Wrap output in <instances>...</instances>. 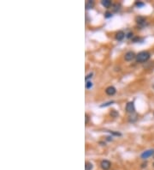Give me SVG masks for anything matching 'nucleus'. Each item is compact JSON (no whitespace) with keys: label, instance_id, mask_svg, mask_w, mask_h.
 <instances>
[{"label":"nucleus","instance_id":"obj_1","mask_svg":"<svg viewBox=\"0 0 154 170\" xmlns=\"http://www.w3.org/2000/svg\"><path fill=\"white\" fill-rule=\"evenodd\" d=\"M151 57V54L146 51H143L140 52L136 55V61L138 63H144V62L147 61Z\"/></svg>","mask_w":154,"mask_h":170},{"label":"nucleus","instance_id":"obj_2","mask_svg":"<svg viewBox=\"0 0 154 170\" xmlns=\"http://www.w3.org/2000/svg\"><path fill=\"white\" fill-rule=\"evenodd\" d=\"M100 167L103 170H109L111 167V163L108 160H103L100 163Z\"/></svg>","mask_w":154,"mask_h":170},{"label":"nucleus","instance_id":"obj_3","mask_svg":"<svg viewBox=\"0 0 154 170\" xmlns=\"http://www.w3.org/2000/svg\"><path fill=\"white\" fill-rule=\"evenodd\" d=\"M126 111L128 113H134V111H135V108H134V104L133 102H128V104L126 105Z\"/></svg>","mask_w":154,"mask_h":170},{"label":"nucleus","instance_id":"obj_4","mask_svg":"<svg viewBox=\"0 0 154 170\" xmlns=\"http://www.w3.org/2000/svg\"><path fill=\"white\" fill-rule=\"evenodd\" d=\"M154 154V150H146V151H144L142 154H141V158L142 159H147L148 157L152 156Z\"/></svg>","mask_w":154,"mask_h":170},{"label":"nucleus","instance_id":"obj_5","mask_svg":"<svg viewBox=\"0 0 154 170\" xmlns=\"http://www.w3.org/2000/svg\"><path fill=\"white\" fill-rule=\"evenodd\" d=\"M136 22H137L140 26H141V27H144V26H146V19L142 17H138L137 18H136Z\"/></svg>","mask_w":154,"mask_h":170},{"label":"nucleus","instance_id":"obj_6","mask_svg":"<svg viewBox=\"0 0 154 170\" xmlns=\"http://www.w3.org/2000/svg\"><path fill=\"white\" fill-rule=\"evenodd\" d=\"M134 58H136V56H135V54H134V52H128L125 54V60H127V61H131V60H133Z\"/></svg>","mask_w":154,"mask_h":170},{"label":"nucleus","instance_id":"obj_7","mask_svg":"<svg viewBox=\"0 0 154 170\" xmlns=\"http://www.w3.org/2000/svg\"><path fill=\"white\" fill-rule=\"evenodd\" d=\"M105 92H106V94H107L108 95H115V94H116V90L113 86H110L105 89Z\"/></svg>","mask_w":154,"mask_h":170},{"label":"nucleus","instance_id":"obj_8","mask_svg":"<svg viewBox=\"0 0 154 170\" xmlns=\"http://www.w3.org/2000/svg\"><path fill=\"white\" fill-rule=\"evenodd\" d=\"M125 37V34L123 31H118L116 34V39L117 40H123Z\"/></svg>","mask_w":154,"mask_h":170},{"label":"nucleus","instance_id":"obj_9","mask_svg":"<svg viewBox=\"0 0 154 170\" xmlns=\"http://www.w3.org/2000/svg\"><path fill=\"white\" fill-rule=\"evenodd\" d=\"M101 3L104 7H105V8H109V7L111 5V1H110V0H102Z\"/></svg>","mask_w":154,"mask_h":170},{"label":"nucleus","instance_id":"obj_10","mask_svg":"<svg viewBox=\"0 0 154 170\" xmlns=\"http://www.w3.org/2000/svg\"><path fill=\"white\" fill-rule=\"evenodd\" d=\"M93 168V163H91L90 162H86L85 163V170H92Z\"/></svg>","mask_w":154,"mask_h":170},{"label":"nucleus","instance_id":"obj_11","mask_svg":"<svg viewBox=\"0 0 154 170\" xmlns=\"http://www.w3.org/2000/svg\"><path fill=\"white\" fill-rule=\"evenodd\" d=\"M93 7V1H88L86 3V10H89V9H92Z\"/></svg>","mask_w":154,"mask_h":170},{"label":"nucleus","instance_id":"obj_12","mask_svg":"<svg viewBox=\"0 0 154 170\" xmlns=\"http://www.w3.org/2000/svg\"><path fill=\"white\" fill-rule=\"evenodd\" d=\"M135 5L137 7H139V8H140V7H143L145 5L144 3H142V2H140V1H137L135 2Z\"/></svg>","mask_w":154,"mask_h":170},{"label":"nucleus","instance_id":"obj_13","mask_svg":"<svg viewBox=\"0 0 154 170\" xmlns=\"http://www.w3.org/2000/svg\"><path fill=\"white\" fill-rule=\"evenodd\" d=\"M119 10H120V4H118V3L114 4V9H113V10L116 12V11H118Z\"/></svg>","mask_w":154,"mask_h":170},{"label":"nucleus","instance_id":"obj_14","mask_svg":"<svg viewBox=\"0 0 154 170\" xmlns=\"http://www.w3.org/2000/svg\"><path fill=\"white\" fill-rule=\"evenodd\" d=\"M92 87H93V83H92L91 81H89V82H86V88H91Z\"/></svg>","mask_w":154,"mask_h":170},{"label":"nucleus","instance_id":"obj_15","mask_svg":"<svg viewBox=\"0 0 154 170\" xmlns=\"http://www.w3.org/2000/svg\"><path fill=\"white\" fill-rule=\"evenodd\" d=\"M110 133L112 134V135H114V136H122V134L120 133V132H113V131H111V132H110Z\"/></svg>","mask_w":154,"mask_h":170},{"label":"nucleus","instance_id":"obj_16","mask_svg":"<svg viewBox=\"0 0 154 170\" xmlns=\"http://www.w3.org/2000/svg\"><path fill=\"white\" fill-rule=\"evenodd\" d=\"M112 103H114V102H113V101H112V102H106V103H104V104H103V105L100 106V107H107V106H110V105H111V104H112Z\"/></svg>","mask_w":154,"mask_h":170},{"label":"nucleus","instance_id":"obj_17","mask_svg":"<svg viewBox=\"0 0 154 170\" xmlns=\"http://www.w3.org/2000/svg\"><path fill=\"white\" fill-rule=\"evenodd\" d=\"M104 17H105L106 18H110V17H112V14H111V12L107 11V12H105V14H104Z\"/></svg>","mask_w":154,"mask_h":170},{"label":"nucleus","instance_id":"obj_18","mask_svg":"<svg viewBox=\"0 0 154 170\" xmlns=\"http://www.w3.org/2000/svg\"><path fill=\"white\" fill-rule=\"evenodd\" d=\"M111 116H113V117H116L118 115V113L116 112V110H112L111 112Z\"/></svg>","mask_w":154,"mask_h":170},{"label":"nucleus","instance_id":"obj_19","mask_svg":"<svg viewBox=\"0 0 154 170\" xmlns=\"http://www.w3.org/2000/svg\"><path fill=\"white\" fill-rule=\"evenodd\" d=\"M92 76H93V73H90V74H88V75L86 76V77H85V80H86V81H87V80H88V79H89V78H91V77H92Z\"/></svg>","mask_w":154,"mask_h":170},{"label":"nucleus","instance_id":"obj_20","mask_svg":"<svg viewBox=\"0 0 154 170\" xmlns=\"http://www.w3.org/2000/svg\"><path fill=\"white\" fill-rule=\"evenodd\" d=\"M132 35H133V33H131V32H130V33H128V34H127V37H128V38H131V36H132Z\"/></svg>","mask_w":154,"mask_h":170},{"label":"nucleus","instance_id":"obj_21","mask_svg":"<svg viewBox=\"0 0 154 170\" xmlns=\"http://www.w3.org/2000/svg\"><path fill=\"white\" fill-rule=\"evenodd\" d=\"M106 139H107L108 141H111V140H112V137H106Z\"/></svg>","mask_w":154,"mask_h":170},{"label":"nucleus","instance_id":"obj_22","mask_svg":"<svg viewBox=\"0 0 154 170\" xmlns=\"http://www.w3.org/2000/svg\"><path fill=\"white\" fill-rule=\"evenodd\" d=\"M87 122H88V116L86 115V124H87Z\"/></svg>","mask_w":154,"mask_h":170},{"label":"nucleus","instance_id":"obj_23","mask_svg":"<svg viewBox=\"0 0 154 170\" xmlns=\"http://www.w3.org/2000/svg\"><path fill=\"white\" fill-rule=\"evenodd\" d=\"M153 166H154V163H153Z\"/></svg>","mask_w":154,"mask_h":170}]
</instances>
